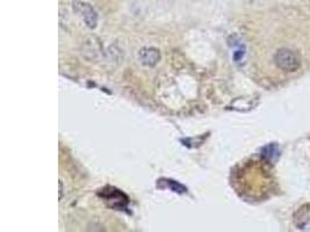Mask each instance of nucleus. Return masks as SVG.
<instances>
[{"label":"nucleus","mask_w":310,"mask_h":232,"mask_svg":"<svg viewBox=\"0 0 310 232\" xmlns=\"http://www.w3.org/2000/svg\"><path fill=\"white\" fill-rule=\"evenodd\" d=\"M273 60H274V64L285 72H295L301 66L300 56L295 51L287 49V48L276 51Z\"/></svg>","instance_id":"nucleus-1"},{"label":"nucleus","mask_w":310,"mask_h":232,"mask_svg":"<svg viewBox=\"0 0 310 232\" xmlns=\"http://www.w3.org/2000/svg\"><path fill=\"white\" fill-rule=\"evenodd\" d=\"M73 11L75 13L82 18V20L85 22L90 29H94L98 26V13L88 3L84 2H75L73 3Z\"/></svg>","instance_id":"nucleus-3"},{"label":"nucleus","mask_w":310,"mask_h":232,"mask_svg":"<svg viewBox=\"0 0 310 232\" xmlns=\"http://www.w3.org/2000/svg\"><path fill=\"white\" fill-rule=\"evenodd\" d=\"M99 196H101L102 200H105L110 208L116 209V210L124 209L129 202L127 195L114 187H106L101 189L99 191Z\"/></svg>","instance_id":"nucleus-2"},{"label":"nucleus","mask_w":310,"mask_h":232,"mask_svg":"<svg viewBox=\"0 0 310 232\" xmlns=\"http://www.w3.org/2000/svg\"><path fill=\"white\" fill-rule=\"evenodd\" d=\"M138 58L145 66H154L161 60V53L156 48H143L139 50Z\"/></svg>","instance_id":"nucleus-4"},{"label":"nucleus","mask_w":310,"mask_h":232,"mask_svg":"<svg viewBox=\"0 0 310 232\" xmlns=\"http://www.w3.org/2000/svg\"><path fill=\"white\" fill-rule=\"evenodd\" d=\"M278 154H279L278 146L275 144H269L263 149V157L266 158L269 161L274 160V158L278 157Z\"/></svg>","instance_id":"nucleus-6"},{"label":"nucleus","mask_w":310,"mask_h":232,"mask_svg":"<svg viewBox=\"0 0 310 232\" xmlns=\"http://www.w3.org/2000/svg\"><path fill=\"white\" fill-rule=\"evenodd\" d=\"M63 182H62V180H60V200H62V197H63Z\"/></svg>","instance_id":"nucleus-7"},{"label":"nucleus","mask_w":310,"mask_h":232,"mask_svg":"<svg viewBox=\"0 0 310 232\" xmlns=\"http://www.w3.org/2000/svg\"><path fill=\"white\" fill-rule=\"evenodd\" d=\"M160 182L164 183V186H161L160 188H169L170 190L175 191V193H178V194H184L187 191V188L184 185H182V183L176 181V180H172V179H161Z\"/></svg>","instance_id":"nucleus-5"}]
</instances>
